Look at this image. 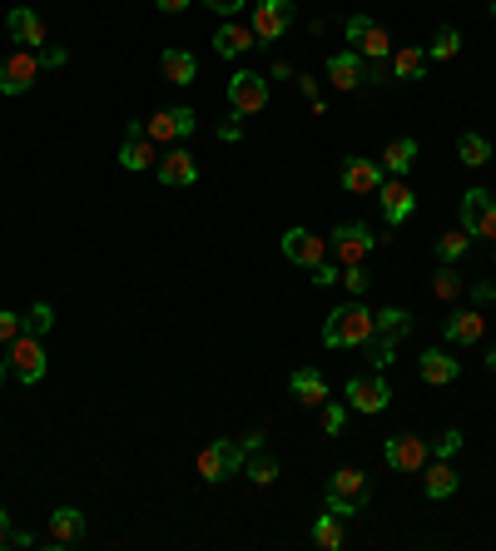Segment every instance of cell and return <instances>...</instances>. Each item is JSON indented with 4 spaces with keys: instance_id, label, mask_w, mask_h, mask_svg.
Listing matches in <instances>:
<instances>
[{
    "instance_id": "obj_1",
    "label": "cell",
    "mask_w": 496,
    "mask_h": 551,
    "mask_svg": "<svg viewBox=\"0 0 496 551\" xmlns=\"http://www.w3.org/2000/svg\"><path fill=\"white\" fill-rule=\"evenodd\" d=\"M372 333H377V313H368V303H343L323 323V343L328 348H363Z\"/></svg>"
},
{
    "instance_id": "obj_2",
    "label": "cell",
    "mask_w": 496,
    "mask_h": 551,
    "mask_svg": "<svg viewBox=\"0 0 496 551\" xmlns=\"http://www.w3.org/2000/svg\"><path fill=\"white\" fill-rule=\"evenodd\" d=\"M368 497H372L368 472L343 467V472H333V477H328V512H338V517H358V512L368 507Z\"/></svg>"
},
{
    "instance_id": "obj_3",
    "label": "cell",
    "mask_w": 496,
    "mask_h": 551,
    "mask_svg": "<svg viewBox=\"0 0 496 551\" xmlns=\"http://www.w3.org/2000/svg\"><path fill=\"white\" fill-rule=\"evenodd\" d=\"M372 249H377V234H372L368 224H338V229L328 234V259H333L338 269L368 264Z\"/></svg>"
},
{
    "instance_id": "obj_4",
    "label": "cell",
    "mask_w": 496,
    "mask_h": 551,
    "mask_svg": "<svg viewBox=\"0 0 496 551\" xmlns=\"http://www.w3.org/2000/svg\"><path fill=\"white\" fill-rule=\"evenodd\" d=\"M244 457H248L244 442L219 437V442H209V447L199 452V477H204V482H229V477L244 472Z\"/></svg>"
},
{
    "instance_id": "obj_5",
    "label": "cell",
    "mask_w": 496,
    "mask_h": 551,
    "mask_svg": "<svg viewBox=\"0 0 496 551\" xmlns=\"http://www.w3.org/2000/svg\"><path fill=\"white\" fill-rule=\"evenodd\" d=\"M343 398H348V408H353V413L377 417V413H387L392 388H387V378H382V373H358V378H348Z\"/></svg>"
},
{
    "instance_id": "obj_6",
    "label": "cell",
    "mask_w": 496,
    "mask_h": 551,
    "mask_svg": "<svg viewBox=\"0 0 496 551\" xmlns=\"http://www.w3.org/2000/svg\"><path fill=\"white\" fill-rule=\"evenodd\" d=\"M40 70H45V60L35 55V50H10L5 60H0V95H25L35 80H40Z\"/></svg>"
},
{
    "instance_id": "obj_7",
    "label": "cell",
    "mask_w": 496,
    "mask_h": 551,
    "mask_svg": "<svg viewBox=\"0 0 496 551\" xmlns=\"http://www.w3.org/2000/svg\"><path fill=\"white\" fill-rule=\"evenodd\" d=\"M348 40H353V50L358 55H368L372 65L377 60H387L397 45H392V35H387V25L382 20H372V15H348Z\"/></svg>"
},
{
    "instance_id": "obj_8",
    "label": "cell",
    "mask_w": 496,
    "mask_h": 551,
    "mask_svg": "<svg viewBox=\"0 0 496 551\" xmlns=\"http://www.w3.org/2000/svg\"><path fill=\"white\" fill-rule=\"evenodd\" d=\"M45 368H50V358H45V343H40L35 333H20V338L10 343V373H15L25 388H35V383L45 378Z\"/></svg>"
},
{
    "instance_id": "obj_9",
    "label": "cell",
    "mask_w": 496,
    "mask_h": 551,
    "mask_svg": "<svg viewBox=\"0 0 496 551\" xmlns=\"http://www.w3.org/2000/svg\"><path fill=\"white\" fill-rule=\"evenodd\" d=\"M427 457H432L427 437L397 432V437H387V442H382V462H387L392 472H422V467H427Z\"/></svg>"
},
{
    "instance_id": "obj_10",
    "label": "cell",
    "mask_w": 496,
    "mask_h": 551,
    "mask_svg": "<svg viewBox=\"0 0 496 551\" xmlns=\"http://www.w3.org/2000/svg\"><path fill=\"white\" fill-rule=\"evenodd\" d=\"M268 105V80L263 75H253V70H234L229 75V110L248 120V115H258Z\"/></svg>"
},
{
    "instance_id": "obj_11",
    "label": "cell",
    "mask_w": 496,
    "mask_h": 551,
    "mask_svg": "<svg viewBox=\"0 0 496 551\" xmlns=\"http://www.w3.org/2000/svg\"><path fill=\"white\" fill-rule=\"evenodd\" d=\"M248 25H253L258 45L283 40V35H288V25H293V0H258V5H253V15H248Z\"/></svg>"
},
{
    "instance_id": "obj_12",
    "label": "cell",
    "mask_w": 496,
    "mask_h": 551,
    "mask_svg": "<svg viewBox=\"0 0 496 551\" xmlns=\"http://www.w3.org/2000/svg\"><path fill=\"white\" fill-rule=\"evenodd\" d=\"M462 229L472 239H496V194H487V189L462 194Z\"/></svg>"
},
{
    "instance_id": "obj_13",
    "label": "cell",
    "mask_w": 496,
    "mask_h": 551,
    "mask_svg": "<svg viewBox=\"0 0 496 551\" xmlns=\"http://www.w3.org/2000/svg\"><path fill=\"white\" fill-rule=\"evenodd\" d=\"M278 249H283L288 264H298V269H308V274H313L318 264H328V239H318L313 229H288Z\"/></svg>"
},
{
    "instance_id": "obj_14",
    "label": "cell",
    "mask_w": 496,
    "mask_h": 551,
    "mask_svg": "<svg viewBox=\"0 0 496 551\" xmlns=\"http://www.w3.org/2000/svg\"><path fill=\"white\" fill-rule=\"evenodd\" d=\"M194 110L189 105H174V110H159V115H149L144 120V135L154 139V144H179V139L194 135Z\"/></svg>"
},
{
    "instance_id": "obj_15",
    "label": "cell",
    "mask_w": 496,
    "mask_h": 551,
    "mask_svg": "<svg viewBox=\"0 0 496 551\" xmlns=\"http://www.w3.org/2000/svg\"><path fill=\"white\" fill-rule=\"evenodd\" d=\"M154 174H159L164 189H189V184H199V159H194L184 144H174L169 154H159Z\"/></svg>"
},
{
    "instance_id": "obj_16",
    "label": "cell",
    "mask_w": 496,
    "mask_h": 551,
    "mask_svg": "<svg viewBox=\"0 0 496 551\" xmlns=\"http://www.w3.org/2000/svg\"><path fill=\"white\" fill-rule=\"evenodd\" d=\"M377 204H382V219L397 229V224H407V219H412L417 194L407 189V179H402V174H387V179H382V189H377Z\"/></svg>"
},
{
    "instance_id": "obj_17",
    "label": "cell",
    "mask_w": 496,
    "mask_h": 551,
    "mask_svg": "<svg viewBox=\"0 0 496 551\" xmlns=\"http://www.w3.org/2000/svg\"><path fill=\"white\" fill-rule=\"evenodd\" d=\"M120 164L129 169V174H139V169H154V164H159V149H154V139L144 135V120H129L124 144H120Z\"/></svg>"
},
{
    "instance_id": "obj_18",
    "label": "cell",
    "mask_w": 496,
    "mask_h": 551,
    "mask_svg": "<svg viewBox=\"0 0 496 551\" xmlns=\"http://www.w3.org/2000/svg\"><path fill=\"white\" fill-rule=\"evenodd\" d=\"M5 30H10V40H15V45H25V50H40V45L50 40V30H45L40 10H30V5H15V10L5 15Z\"/></svg>"
},
{
    "instance_id": "obj_19",
    "label": "cell",
    "mask_w": 496,
    "mask_h": 551,
    "mask_svg": "<svg viewBox=\"0 0 496 551\" xmlns=\"http://www.w3.org/2000/svg\"><path fill=\"white\" fill-rule=\"evenodd\" d=\"M382 179H387V174H382V164H377V159H358V154H353V159H343V169H338V184H343L348 194H377V189H382Z\"/></svg>"
},
{
    "instance_id": "obj_20",
    "label": "cell",
    "mask_w": 496,
    "mask_h": 551,
    "mask_svg": "<svg viewBox=\"0 0 496 551\" xmlns=\"http://www.w3.org/2000/svg\"><path fill=\"white\" fill-rule=\"evenodd\" d=\"M442 333H447V343L472 348V343H482V338H487V313H482V308H457V313L442 323Z\"/></svg>"
},
{
    "instance_id": "obj_21",
    "label": "cell",
    "mask_w": 496,
    "mask_h": 551,
    "mask_svg": "<svg viewBox=\"0 0 496 551\" xmlns=\"http://www.w3.org/2000/svg\"><path fill=\"white\" fill-rule=\"evenodd\" d=\"M90 532V517L80 507H55L50 512V547H80Z\"/></svg>"
},
{
    "instance_id": "obj_22",
    "label": "cell",
    "mask_w": 496,
    "mask_h": 551,
    "mask_svg": "<svg viewBox=\"0 0 496 551\" xmlns=\"http://www.w3.org/2000/svg\"><path fill=\"white\" fill-rule=\"evenodd\" d=\"M363 80H368V65H363V55L358 50H343V55H333L328 60V85L333 90H363Z\"/></svg>"
},
{
    "instance_id": "obj_23",
    "label": "cell",
    "mask_w": 496,
    "mask_h": 551,
    "mask_svg": "<svg viewBox=\"0 0 496 551\" xmlns=\"http://www.w3.org/2000/svg\"><path fill=\"white\" fill-rule=\"evenodd\" d=\"M253 45H258V35H253V25H244V20H224L214 30V55H224V60H239Z\"/></svg>"
},
{
    "instance_id": "obj_24",
    "label": "cell",
    "mask_w": 496,
    "mask_h": 551,
    "mask_svg": "<svg viewBox=\"0 0 496 551\" xmlns=\"http://www.w3.org/2000/svg\"><path fill=\"white\" fill-rule=\"evenodd\" d=\"M417 373H422L432 388H447V383H457V378H462V363H457V358H447V348H427V353L417 358Z\"/></svg>"
},
{
    "instance_id": "obj_25",
    "label": "cell",
    "mask_w": 496,
    "mask_h": 551,
    "mask_svg": "<svg viewBox=\"0 0 496 551\" xmlns=\"http://www.w3.org/2000/svg\"><path fill=\"white\" fill-rule=\"evenodd\" d=\"M288 388H293V398H298L303 408H323V403H328V383H323L318 368H293Z\"/></svg>"
},
{
    "instance_id": "obj_26",
    "label": "cell",
    "mask_w": 496,
    "mask_h": 551,
    "mask_svg": "<svg viewBox=\"0 0 496 551\" xmlns=\"http://www.w3.org/2000/svg\"><path fill=\"white\" fill-rule=\"evenodd\" d=\"M377 164H382V174H402V179H407V169L417 164V139L412 135L387 139V149L377 154Z\"/></svg>"
},
{
    "instance_id": "obj_27",
    "label": "cell",
    "mask_w": 496,
    "mask_h": 551,
    "mask_svg": "<svg viewBox=\"0 0 496 551\" xmlns=\"http://www.w3.org/2000/svg\"><path fill=\"white\" fill-rule=\"evenodd\" d=\"M457 482H462V477L452 472V462H447V457H437L432 467H422V492H427L432 502L452 497V492H457Z\"/></svg>"
},
{
    "instance_id": "obj_28",
    "label": "cell",
    "mask_w": 496,
    "mask_h": 551,
    "mask_svg": "<svg viewBox=\"0 0 496 551\" xmlns=\"http://www.w3.org/2000/svg\"><path fill=\"white\" fill-rule=\"evenodd\" d=\"M159 70H164V80H169V85H194L199 60H194L189 50H164V55H159Z\"/></svg>"
},
{
    "instance_id": "obj_29",
    "label": "cell",
    "mask_w": 496,
    "mask_h": 551,
    "mask_svg": "<svg viewBox=\"0 0 496 551\" xmlns=\"http://www.w3.org/2000/svg\"><path fill=\"white\" fill-rule=\"evenodd\" d=\"M343 542H348V532H343V517H338V512H323V517L313 522V547L338 551Z\"/></svg>"
},
{
    "instance_id": "obj_30",
    "label": "cell",
    "mask_w": 496,
    "mask_h": 551,
    "mask_svg": "<svg viewBox=\"0 0 496 551\" xmlns=\"http://www.w3.org/2000/svg\"><path fill=\"white\" fill-rule=\"evenodd\" d=\"M392 60V80H422V70H427V50H392L387 55Z\"/></svg>"
},
{
    "instance_id": "obj_31",
    "label": "cell",
    "mask_w": 496,
    "mask_h": 551,
    "mask_svg": "<svg viewBox=\"0 0 496 551\" xmlns=\"http://www.w3.org/2000/svg\"><path fill=\"white\" fill-rule=\"evenodd\" d=\"M457 159H462L467 169H482V164L492 159V139L477 135V130H467V135L457 139Z\"/></svg>"
},
{
    "instance_id": "obj_32",
    "label": "cell",
    "mask_w": 496,
    "mask_h": 551,
    "mask_svg": "<svg viewBox=\"0 0 496 551\" xmlns=\"http://www.w3.org/2000/svg\"><path fill=\"white\" fill-rule=\"evenodd\" d=\"M244 467L258 487H273V482H278V457H268V452H248Z\"/></svg>"
},
{
    "instance_id": "obj_33",
    "label": "cell",
    "mask_w": 496,
    "mask_h": 551,
    "mask_svg": "<svg viewBox=\"0 0 496 551\" xmlns=\"http://www.w3.org/2000/svg\"><path fill=\"white\" fill-rule=\"evenodd\" d=\"M467 249H472V234H467V229H452V234L437 239V259H442V264H457Z\"/></svg>"
},
{
    "instance_id": "obj_34",
    "label": "cell",
    "mask_w": 496,
    "mask_h": 551,
    "mask_svg": "<svg viewBox=\"0 0 496 551\" xmlns=\"http://www.w3.org/2000/svg\"><path fill=\"white\" fill-rule=\"evenodd\" d=\"M432 293H437L442 303H452V298L462 293V274H457V264H442V269L432 274Z\"/></svg>"
},
{
    "instance_id": "obj_35",
    "label": "cell",
    "mask_w": 496,
    "mask_h": 551,
    "mask_svg": "<svg viewBox=\"0 0 496 551\" xmlns=\"http://www.w3.org/2000/svg\"><path fill=\"white\" fill-rule=\"evenodd\" d=\"M457 50H462V35H457L452 25H442V30H437V40H432V50H427V60H452Z\"/></svg>"
},
{
    "instance_id": "obj_36",
    "label": "cell",
    "mask_w": 496,
    "mask_h": 551,
    "mask_svg": "<svg viewBox=\"0 0 496 551\" xmlns=\"http://www.w3.org/2000/svg\"><path fill=\"white\" fill-rule=\"evenodd\" d=\"M377 333H392V338L412 333V313H402V308H382V313H377Z\"/></svg>"
},
{
    "instance_id": "obj_37",
    "label": "cell",
    "mask_w": 496,
    "mask_h": 551,
    "mask_svg": "<svg viewBox=\"0 0 496 551\" xmlns=\"http://www.w3.org/2000/svg\"><path fill=\"white\" fill-rule=\"evenodd\" d=\"M363 348L372 353V363H377V368H387V363L397 358V338H392V333H372Z\"/></svg>"
},
{
    "instance_id": "obj_38",
    "label": "cell",
    "mask_w": 496,
    "mask_h": 551,
    "mask_svg": "<svg viewBox=\"0 0 496 551\" xmlns=\"http://www.w3.org/2000/svg\"><path fill=\"white\" fill-rule=\"evenodd\" d=\"M55 328V308L50 303H35L30 313H25V333H35V338H45Z\"/></svg>"
},
{
    "instance_id": "obj_39",
    "label": "cell",
    "mask_w": 496,
    "mask_h": 551,
    "mask_svg": "<svg viewBox=\"0 0 496 551\" xmlns=\"http://www.w3.org/2000/svg\"><path fill=\"white\" fill-rule=\"evenodd\" d=\"M427 447H432V457H447V462H452V457L462 452V432H442V437H432Z\"/></svg>"
},
{
    "instance_id": "obj_40",
    "label": "cell",
    "mask_w": 496,
    "mask_h": 551,
    "mask_svg": "<svg viewBox=\"0 0 496 551\" xmlns=\"http://www.w3.org/2000/svg\"><path fill=\"white\" fill-rule=\"evenodd\" d=\"M20 328H25V318H20V313H10V308H0V343H5V348L20 338Z\"/></svg>"
},
{
    "instance_id": "obj_41",
    "label": "cell",
    "mask_w": 496,
    "mask_h": 551,
    "mask_svg": "<svg viewBox=\"0 0 496 551\" xmlns=\"http://www.w3.org/2000/svg\"><path fill=\"white\" fill-rule=\"evenodd\" d=\"M318 413H323V427H328V432H343V422H348V408H343V403H323Z\"/></svg>"
},
{
    "instance_id": "obj_42",
    "label": "cell",
    "mask_w": 496,
    "mask_h": 551,
    "mask_svg": "<svg viewBox=\"0 0 496 551\" xmlns=\"http://www.w3.org/2000/svg\"><path fill=\"white\" fill-rule=\"evenodd\" d=\"M313 283H318V288H333V283H343V269L328 259V264H318V269H313Z\"/></svg>"
},
{
    "instance_id": "obj_43",
    "label": "cell",
    "mask_w": 496,
    "mask_h": 551,
    "mask_svg": "<svg viewBox=\"0 0 496 551\" xmlns=\"http://www.w3.org/2000/svg\"><path fill=\"white\" fill-rule=\"evenodd\" d=\"M343 283H348V288H353V293H368V264H353V269H343Z\"/></svg>"
},
{
    "instance_id": "obj_44",
    "label": "cell",
    "mask_w": 496,
    "mask_h": 551,
    "mask_svg": "<svg viewBox=\"0 0 496 551\" xmlns=\"http://www.w3.org/2000/svg\"><path fill=\"white\" fill-rule=\"evenodd\" d=\"M204 5H209V10H219V15H239L248 0H204Z\"/></svg>"
},
{
    "instance_id": "obj_45",
    "label": "cell",
    "mask_w": 496,
    "mask_h": 551,
    "mask_svg": "<svg viewBox=\"0 0 496 551\" xmlns=\"http://www.w3.org/2000/svg\"><path fill=\"white\" fill-rule=\"evenodd\" d=\"M472 298H477V308H492V303H496V288H492V283H477V288H472Z\"/></svg>"
},
{
    "instance_id": "obj_46",
    "label": "cell",
    "mask_w": 496,
    "mask_h": 551,
    "mask_svg": "<svg viewBox=\"0 0 496 551\" xmlns=\"http://www.w3.org/2000/svg\"><path fill=\"white\" fill-rule=\"evenodd\" d=\"M0 547H15V527H10V517H5V507H0Z\"/></svg>"
},
{
    "instance_id": "obj_47",
    "label": "cell",
    "mask_w": 496,
    "mask_h": 551,
    "mask_svg": "<svg viewBox=\"0 0 496 551\" xmlns=\"http://www.w3.org/2000/svg\"><path fill=\"white\" fill-rule=\"evenodd\" d=\"M154 5H159V10H164V15H179V10H189V5H194V0H154Z\"/></svg>"
},
{
    "instance_id": "obj_48",
    "label": "cell",
    "mask_w": 496,
    "mask_h": 551,
    "mask_svg": "<svg viewBox=\"0 0 496 551\" xmlns=\"http://www.w3.org/2000/svg\"><path fill=\"white\" fill-rule=\"evenodd\" d=\"M244 135V130H239V125H234V120H229V125H219V139H229V144H234V139Z\"/></svg>"
},
{
    "instance_id": "obj_49",
    "label": "cell",
    "mask_w": 496,
    "mask_h": 551,
    "mask_svg": "<svg viewBox=\"0 0 496 551\" xmlns=\"http://www.w3.org/2000/svg\"><path fill=\"white\" fill-rule=\"evenodd\" d=\"M487 368H496V348H492V353H487Z\"/></svg>"
},
{
    "instance_id": "obj_50",
    "label": "cell",
    "mask_w": 496,
    "mask_h": 551,
    "mask_svg": "<svg viewBox=\"0 0 496 551\" xmlns=\"http://www.w3.org/2000/svg\"><path fill=\"white\" fill-rule=\"evenodd\" d=\"M5 368H10V363H5V358H0V383H5Z\"/></svg>"
},
{
    "instance_id": "obj_51",
    "label": "cell",
    "mask_w": 496,
    "mask_h": 551,
    "mask_svg": "<svg viewBox=\"0 0 496 551\" xmlns=\"http://www.w3.org/2000/svg\"><path fill=\"white\" fill-rule=\"evenodd\" d=\"M487 5H492V15H496V0H487Z\"/></svg>"
}]
</instances>
